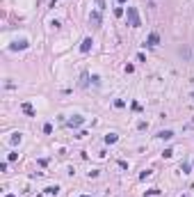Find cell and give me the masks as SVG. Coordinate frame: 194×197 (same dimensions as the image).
<instances>
[{
  "mask_svg": "<svg viewBox=\"0 0 194 197\" xmlns=\"http://www.w3.org/2000/svg\"><path fill=\"white\" fill-rule=\"evenodd\" d=\"M126 16H128V25H130V28H139V25H142V21H139V11H137V7H128Z\"/></svg>",
  "mask_w": 194,
  "mask_h": 197,
  "instance_id": "6da1fadb",
  "label": "cell"
},
{
  "mask_svg": "<svg viewBox=\"0 0 194 197\" xmlns=\"http://www.w3.org/2000/svg\"><path fill=\"white\" fill-rule=\"evenodd\" d=\"M89 23H91V28H101V23H103V19H101V11H91L89 14Z\"/></svg>",
  "mask_w": 194,
  "mask_h": 197,
  "instance_id": "7a4b0ae2",
  "label": "cell"
},
{
  "mask_svg": "<svg viewBox=\"0 0 194 197\" xmlns=\"http://www.w3.org/2000/svg\"><path fill=\"white\" fill-rule=\"evenodd\" d=\"M82 124H85V117H80V115H75L73 119L66 121V126H71V129H78V126H82Z\"/></svg>",
  "mask_w": 194,
  "mask_h": 197,
  "instance_id": "3957f363",
  "label": "cell"
},
{
  "mask_svg": "<svg viewBox=\"0 0 194 197\" xmlns=\"http://www.w3.org/2000/svg\"><path fill=\"white\" fill-rule=\"evenodd\" d=\"M91 37H87V39H82V44H80V50H82V53H89V50H91Z\"/></svg>",
  "mask_w": 194,
  "mask_h": 197,
  "instance_id": "277c9868",
  "label": "cell"
},
{
  "mask_svg": "<svg viewBox=\"0 0 194 197\" xmlns=\"http://www.w3.org/2000/svg\"><path fill=\"white\" fill-rule=\"evenodd\" d=\"M160 44V37H158V32H151L149 39H146V46H158Z\"/></svg>",
  "mask_w": 194,
  "mask_h": 197,
  "instance_id": "5b68a950",
  "label": "cell"
},
{
  "mask_svg": "<svg viewBox=\"0 0 194 197\" xmlns=\"http://www.w3.org/2000/svg\"><path fill=\"white\" fill-rule=\"evenodd\" d=\"M9 48H11V50H19V48H21V50H23V48H27V42H25V39H21V42H14V44L9 46Z\"/></svg>",
  "mask_w": 194,
  "mask_h": 197,
  "instance_id": "8992f818",
  "label": "cell"
},
{
  "mask_svg": "<svg viewBox=\"0 0 194 197\" xmlns=\"http://www.w3.org/2000/svg\"><path fill=\"white\" fill-rule=\"evenodd\" d=\"M158 138H160V140H171L174 131H160V133H158Z\"/></svg>",
  "mask_w": 194,
  "mask_h": 197,
  "instance_id": "52a82bcc",
  "label": "cell"
},
{
  "mask_svg": "<svg viewBox=\"0 0 194 197\" xmlns=\"http://www.w3.org/2000/svg\"><path fill=\"white\" fill-rule=\"evenodd\" d=\"M21 108H23V112H25V115H30V117H34V108L30 106V103H23Z\"/></svg>",
  "mask_w": 194,
  "mask_h": 197,
  "instance_id": "ba28073f",
  "label": "cell"
},
{
  "mask_svg": "<svg viewBox=\"0 0 194 197\" xmlns=\"http://www.w3.org/2000/svg\"><path fill=\"white\" fill-rule=\"evenodd\" d=\"M116 140H119V135H116V133H110V135H105V142H108V144H114Z\"/></svg>",
  "mask_w": 194,
  "mask_h": 197,
  "instance_id": "9c48e42d",
  "label": "cell"
},
{
  "mask_svg": "<svg viewBox=\"0 0 194 197\" xmlns=\"http://www.w3.org/2000/svg\"><path fill=\"white\" fill-rule=\"evenodd\" d=\"M9 142H11V144H19V142H21V133H14V135L9 138Z\"/></svg>",
  "mask_w": 194,
  "mask_h": 197,
  "instance_id": "30bf717a",
  "label": "cell"
},
{
  "mask_svg": "<svg viewBox=\"0 0 194 197\" xmlns=\"http://www.w3.org/2000/svg\"><path fill=\"white\" fill-rule=\"evenodd\" d=\"M46 193H48V195H57V193H60V188H57V186H50V188H46Z\"/></svg>",
  "mask_w": 194,
  "mask_h": 197,
  "instance_id": "8fae6325",
  "label": "cell"
},
{
  "mask_svg": "<svg viewBox=\"0 0 194 197\" xmlns=\"http://www.w3.org/2000/svg\"><path fill=\"white\" fill-rule=\"evenodd\" d=\"M162 156H164V158H171V156H174V149H164Z\"/></svg>",
  "mask_w": 194,
  "mask_h": 197,
  "instance_id": "7c38bea8",
  "label": "cell"
},
{
  "mask_svg": "<svg viewBox=\"0 0 194 197\" xmlns=\"http://www.w3.org/2000/svg\"><path fill=\"white\" fill-rule=\"evenodd\" d=\"M180 170H183V174H190V163H183V165H180Z\"/></svg>",
  "mask_w": 194,
  "mask_h": 197,
  "instance_id": "4fadbf2b",
  "label": "cell"
},
{
  "mask_svg": "<svg viewBox=\"0 0 194 197\" xmlns=\"http://www.w3.org/2000/svg\"><path fill=\"white\" fill-rule=\"evenodd\" d=\"M96 7H98V11H103L105 9V0H96Z\"/></svg>",
  "mask_w": 194,
  "mask_h": 197,
  "instance_id": "5bb4252c",
  "label": "cell"
},
{
  "mask_svg": "<svg viewBox=\"0 0 194 197\" xmlns=\"http://www.w3.org/2000/svg\"><path fill=\"white\" fill-rule=\"evenodd\" d=\"M123 14H126V9H123V7H116L114 9V16H123Z\"/></svg>",
  "mask_w": 194,
  "mask_h": 197,
  "instance_id": "9a60e30c",
  "label": "cell"
},
{
  "mask_svg": "<svg viewBox=\"0 0 194 197\" xmlns=\"http://www.w3.org/2000/svg\"><path fill=\"white\" fill-rule=\"evenodd\" d=\"M87 80H89V76H87V73H82V80H80L82 87H87Z\"/></svg>",
  "mask_w": 194,
  "mask_h": 197,
  "instance_id": "2e32d148",
  "label": "cell"
},
{
  "mask_svg": "<svg viewBox=\"0 0 194 197\" xmlns=\"http://www.w3.org/2000/svg\"><path fill=\"white\" fill-rule=\"evenodd\" d=\"M151 174H153V172H151V170H146V172H142V174H139V179H149Z\"/></svg>",
  "mask_w": 194,
  "mask_h": 197,
  "instance_id": "e0dca14e",
  "label": "cell"
},
{
  "mask_svg": "<svg viewBox=\"0 0 194 197\" xmlns=\"http://www.w3.org/2000/svg\"><path fill=\"white\" fill-rule=\"evenodd\" d=\"M44 133H53V126L50 124H44Z\"/></svg>",
  "mask_w": 194,
  "mask_h": 197,
  "instance_id": "ac0fdd59",
  "label": "cell"
},
{
  "mask_svg": "<svg viewBox=\"0 0 194 197\" xmlns=\"http://www.w3.org/2000/svg\"><path fill=\"white\" fill-rule=\"evenodd\" d=\"M5 197H16V195H5Z\"/></svg>",
  "mask_w": 194,
  "mask_h": 197,
  "instance_id": "d6986e66",
  "label": "cell"
},
{
  "mask_svg": "<svg viewBox=\"0 0 194 197\" xmlns=\"http://www.w3.org/2000/svg\"><path fill=\"white\" fill-rule=\"evenodd\" d=\"M119 2H126V0H119Z\"/></svg>",
  "mask_w": 194,
  "mask_h": 197,
  "instance_id": "ffe728a7",
  "label": "cell"
},
{
  "mask_svg": "<svg viewBox=\"0 0 194 197\" xmlns=\"http://www.w3.org/2000/svg\"><path fill=\"white\" fill-rule=\"evenodd\" d=\"M80 197H87V195H80Z\"/></svg>",
  "mask_w": 194,
  "mask_h": 197,
  "instance_id": "44dd1931",
  "label": "cell"
}]
</instances>
